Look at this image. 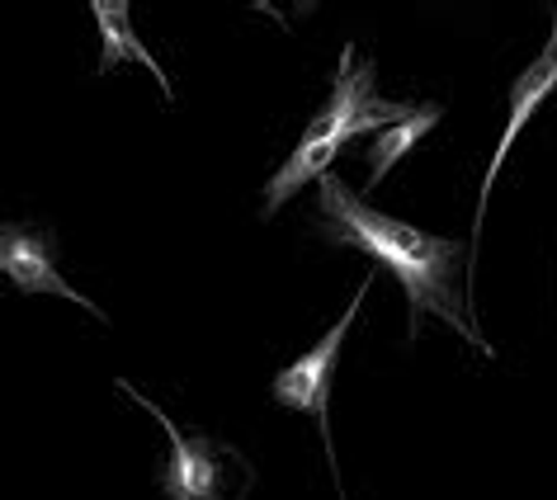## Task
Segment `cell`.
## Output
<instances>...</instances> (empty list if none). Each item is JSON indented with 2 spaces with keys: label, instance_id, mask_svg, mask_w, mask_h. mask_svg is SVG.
Masks as SVG:
<instances>
[{
  "label": "cell",
  "instance_id": "1",
  "mask_svg": "<svg viewBox=\"0 0 557 500\" xmlns=\"http://www.w3.org/2000/svg\"><path fill=\"white\" fill-rule=\"evenodd\" d=\"M322 222H326V241L364 250L373 265H383L401 284V293L411 302V336L421 326L425 312H435L444 326L458 330L468 345H478L482 354H492V345L482 340V326L472 322V302L463 293V246L449 236L421 232L401 217L379 213L373 203H364L345 179L331 171L322 185Z\"/></svg>",
  "mask_w": 557,
  "mask_h": 500
},
{
  "label": "cell",
  "instance_id": "2",
  "mask_svg": "<svg viewBox=\"0 0 557 500\" xmlns=\"http://www.w3.org/2000/svg\"><path fill=\"white\" fill-rule=\"evenodd\" d=\"M411 114V104L383 100L379 86H373V62H359V52L345 43L341 62H336V86H331V100L317 109V118L302 128L298 147L288 151V161L278 165L264 185V217H274L302 185H322L331 175V161L341 157L355 137H379L383 128H393Z\"/></svg>",
  "mask_w": 557,
  "mask_h": 500
},
{
  "label": "cell",
  "instance_id": "3",
  "mask_svg": "<svg viewBox=\"0 0 557 500\" xmlns=\"http://www.w3.org/2000/svg\"><path fill=\"white\" fill-rule=\"evenodd\" d=\"M369 284H373V274H364V284L355 288V298H350V308H345L341 322L331 326L302 359H294L288 368H278V378H274V401L288 411H298V415H312V421L322 425L326 443H331V378H336V364H341V350H345V336H350L355 316L364 312Z\"/></svg>",
  "mask_w": 557,
  "mask_h": 500
},
{
  "label": "cell",
  "instance_id": "4",
  "mask_svg": "<svg viewBox=\"0 0 557 500\" xmlns=\"http://www.w3.org/2000/svg\"><path fill=\"white\" fill-rule=\"evenodd\" d=\"M137 407H147L157 415V425L165 429V439H171V463H165V477H161L165 500H222L227 496V467L232 463L242 467L236 449L218 443L213 435H180L171 415L161 407H151L147 397H137Z\"/></svg>",
  "mask_w": 557,
  "mask_h": 500
},
{
  "label": "cell",
  "instance_id": "5",
  "mask_svg": "<svg viewBox=\"0 0 557 500\" xmlns=\"http://www.w3.org/2000/svg\"><path fill=\"white\" fill-rule=\"evenodd\" d=\"M553 95H557V10H553L548 43H543V52L524 66L520 76H515V86H510L506 128H500V137H496V151H492V161H486V179L478 189V217H472V270H478V241H482V222H486V199H492V185H496L500 165H506V157L515 151V137H520L529 128V118L539 114V104L553 100Z\"/></svg>",
  "mask_w": 557,
  "mask_h": 500
},
{
  "label": "cell",
  "instance_id": "6",
  "mask_svg": "<svg viewBox=\"0 0 557 500\" xmlns=\"http://www.w3.org/2000/svg\"><path fill=\"white\" fill-rule=\"evenodd\" d=\"M0 270L5 279L20 288V293H52V298H66L76 308H86L90 316H100V302H90L81 288L66 284V274L52 265V236L44 227H24V222H5L0 227Z\"/></svg>",
  "mask_w": 557,
  "mask_h": 500
},
{
  "label": "cell",
  "instance_id": "7",
  "mask_svg": "<svg viewBox=\"0 0 557 500\" xmlns=\"http://www.w3.org/2000/svg\"><path fill=\"white\" fill-rule=\"evenodd\" d=\"M90 15H95V24H100V76H109L119 62H143L147 72L157 76L161 95L171 100V95H175L171 76H165L161 62L143 48V38H137V29H133V10L123 5V0H90Z\"/></svg>",
  "mask_w": 557,
  "mask_h": 500
},
{
  "label": "cell",
  "instance_id": "8",
  "mask_svg": "<svg viewBox=\"0 0 557 500\" xmlns=\"http://www.w3.org/2000/svg\"><path fill=\"white\" fill-rule=\"evenodd\" d=\"M440 114H444L440 104H416L401 123H393V128H383L379 137H373V147H369V179H373V185H383V175L393 171V165L407 157V151L421 142L430 128H435Z\"/></svg>",
  "mask_w": 557,
  "mask_h": 500
}]
</instances>
